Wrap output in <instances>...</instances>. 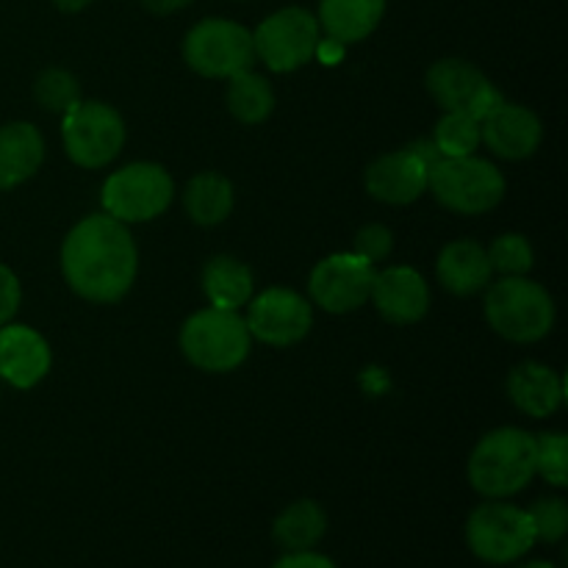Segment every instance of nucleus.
Here are the masks:
<instances>
[{"mask_svg": "<svg viewBox=\"0 0 568 568\" xmlns=\"http://www.w3.org/2000/svg\"><path fill=\"white\" fill-rule=\"evenodd\" d=\"M136 244L125 222L94 214L78 222L61 247V272L75 294L92 303H116L136 277Z\"/></svg>", "mask_w": 568, "mask_h": 568, "instance_id": "f257e3e1", "label": "nucleus"}, {"mask_svg": "<svg viewBox=\"0 0 568 568\" xmlns=\"http://www.w3.org/2000/svg\"><path fill=\"white\" fill-rule=\"evenodd\" d=\"M532 477H536V438L519 427H499L488 433L469 458V483L483 497H514Z\"/></svg>", "mask_w": 568, "mask_h": 568, "instance_id": "f03ea898", "label": "nucleus"}, {"mask_svg": "<svg viewBox=\"0 0 568 568\" xmlns=\"http://www.w3.org/2000/svg\"><path fill=\"white\" fill-rule=\"evenodd\" d=\"M486 316L494 331L516 344L547 336L555 325V303L547 288L525 275H508L486 294Z\"/></svg>", "mask_w": 568, "mask_h": 568, "instance_id": "7ed1b4c3", "label": "nucleus"}, {"mask_svg": "<svg viewBox=\"0 0 568 568\" xmlns=\"http://www.w3.org/2000/svg\"><path fill=\"white\" fill-rule=\"evenodd\" d=\"M427 189L438 203L458 214H486L505 197V178L491 161L464 155V159H438L427 170Z\"/></svg>", "mask_w": 568, "mask_h": 568, "instance_id": "20e7f679", "label": "nucleus"}, {"mask_svg": "<svg viewBox=\"0 0 568 568\" xmlns=\"http://www.w3.org/2000/svg\"><path fill=\"white\" fill-rule=\"evenodd\" d=\"M247 322L236 311L205 308L189 316L181 331V349L197 369L231 372L250 353Z\"/></svg>", "mask_w": 568, "mask_h": 568, "instance_id": "39448f33", "label": "nucleus"}, {"mask_svg": "<svg viewBox=\"0 0 568 568\" xmlns=\"http://www.w3.org/2000/svg\"><path fill=\"white\" fill-rule=\"evenodd\" d=\"M175 194L170 172L159 164L136 161L122 170L111 172L109 181L103 183V209L114 220L125 222H148L164 214Z\"/></svg>", "mask_w": 568, "mask_h": 568, "instance_id": "423d86ee", "label": "nucleus"}, {"mask_svg": "<svg viewBox=\"0 0 568 568\" xmlns=\"http://www.w3.org/2000/svg\"><path fill=\"white\" fill-rule=\"evenodd\" d=\"M64 150L83 170H100L120 155L125 144V122L111 105L78 100L61 120Z\"/></svg>", "mask_w": 568, "mask_h": 568, "instance_id": "0eeeda50", "label": "nucleus"}, {"mask_svg": "<svg viewBox=\"0 0 568 568\" xmlns=\"http://www.w3.org/2000/svg\"><path fill=\"white\" fill-rule=\"evenodd\" d=\"M183 59L205 78H233L255 64L253 33L231 20H203L186 33Z\"/></svg>", "mask_w": 568, "mask_h": 568, "instance_id": "6e6552de", "label": "nucleus"}, {"mask_svg": "<svg viewBox=\"0 0 568 568\" xmlns=\"http://www.w3.org/2000/svg\"><path fill=\"white\" fill-rule=\"evenodd\" d=\"M469 549L486 564H514L536 544V527L527 510L505 503H486L466 521Z\"/></svg>", "mask_w": 568, "mask_h": 568, "instance_id": "1a4fd4ad", "label": "nucleus"}, {"mask_svg": "<svg viewBox=\"0 0 568 568\" xmlns=\"http://www.w3.org/2000/svg\"><path fill=\"white\" fill-rule=\"evenodd\" d=\"M253 44L255 59L264 61L272 72H294L320 50V20L297 6L281 9L255 28Z\"/></svg>", "mask_w": 568, "mask_h": 568, "instance_id": "9d476101", "label": "nucleus"}, {"mask_svg": "<svg viewBox=\"0 0 568 568\" xmlns=\"http://www.w3.org/2000/svg\"><path fill=\"white\" fill-rule=\"evenodd\" d=\"M247 331L258 342L272 347H292L308 336L314 325V311L303 294L292 288H266L250 300Z\"/></svg>", "mask_w": 568, "mask_h": 568, "instance_id": "9b49d317", "label": "nucleus"}, {"mask_svg": "<svg viewBox=\"0 0 568 568\" xmlns=\"http://www.w3.org/2000/svg\"><path fill=\"white\" fill-rule=\"evenodd\" d=\"M375 283V266L355 253L327 255L314 266L308 292L320 308L331 314H347L369 300Z\"/></svg>", "mask_w": 568, "mask_h": 568, "instance_id": "f8f14e48", "label": "nucleus"}, {"mask_svg": "<svg viewBox=\"0 0 568 568\" xmlns=\"http://www.w3.org/2000/svg\"><path fill=\"white\" fill-rule=\"evenodd\" d=\"M427 89L444 111L469 114L483 120L488 111L503 103V94L469 61L444 59L427 70Z\"/></svg>", "mask_w": 568, "mask_h": 568, "instance_id": "ddd939ff", "label": "nucleus"}, {"mask_svg": "<svg viewBox=\"0 0 568 568\" xmlns=\"http://www.w3.org/2000/svg\"><path fill=\"white\" fill-rule=\"evenodd\" d=\"M372 300L381 311L383 320L392 325H414L430 308V288L425 277L410 266H392V270L375 272L372 283Z\"/></svg>", "mask_w": 568, "mask_h": 568, "instance_id": "4468645a", "label": "nucleus"}, {"mask_svg": "<svg viewBox=\"0 0 568 568\" xmlns=\"http://www.w3.org/2000/svg\"><path fill=\"white\" fill-rule=\"evenodd\" d=\"M427 170L430 166L410 148L381 155L366 170V192L388 205H408L427 192Z\"/></svg>", "mask_w": 568, "mask_h": 568, "instance_id": "2eb2a0df", "label": "nucleus"}, {"mask_svg": "<svg viewBox=\"0 0 568 568\" xmlns=\"http://www.w3.org/2000/svg\"><path fill=\"white\" fill-rule=\"evenodd\" d=\"M541 136V120L525 105L505 103V100L480 120V142H486L494 153L510 161L536 153Z\"/></svg>", "mask_w": 568, "mask_h": 568, "instance_id": "dca6fc26", "label": "nucleus"}, {"mask_svg": "<svg viewBox=\"0 0 568 568\" xmlns=\"http://www.w3.org/2000/svg\"><path fill=\"white\" fill-rule=\"evenodd\" d=\"M50 347L26 325L0 327V377L14 388H31L48 375Z\"/></svg>", "mask_w": 568, "mask_h": 568, "instance_id": "f3484780", "label": "nucleus"}, {"mask_svg": "<svg viewBox=\"0 0 568 568\" xmlns=\"http://www.w3.org/2000/svg\"><path fill=\"white\" fill-rule=\"evenodd\" d=\"M438 281L447 292L458 294V297H469L486 288L491 283V261H488L486 247H480L471 239H460V242L447 244L436 261Z\"/></svg>", "mask_w": 568, "mask_h": 568, "instance_id": "a211bd4d", "label": "nucleus"}, {"mask_svg": "<svg viewBox=\"0 0 568 568\" xmlns=\"http://www.w3.org/2000/svg\"><path fill=\"white\" fill-rule=\"evenodd\" d=\"M508 394L532 419H547L564 405V381L544 364H519L508 377Z\"/></svg>", "mask_w": 568, "mask_h": 568, "instance_id": "6ab92c4d", "label": "nucleus"}, {"mask_svg": "<svg viewBox=\"0 0 568 568\" xmlns=\"http://www.w3.org/2000/svg\"><path fill=\"white\" fill-rule=\"evenodd\" d=\"M42 133L31 122H9L0 128V189L26 183L42 166Z\"/></svg>", "mask_w": 568, "mask_h": 568, "instance_id": "aec40b11", "label": "nucleus"}, {"mask_svg": "<svg viewBox=\"0 0 568 568\" xmlns=\"http://www.w3.org/2000/svg\"><path fill=\"white\" fill-rule=\"evenodd\" d=\"M386 0H322L320 26L338 44H353L369 37L383 20Z\"/></svg>", "mask_w": 568, "mask_h": 568, "instance_id": "412c9836", "label": "nucleus"}, {"mask_svg": "<svg viewBox=\"0 0 568 568\" xmlns=\"http://www.w3.org/2000/svg\"><path fill=\"white\" fill-rule=\"evenodd\" d=\"M203 292L211 308L239 311L253 300V272L233 255H216L203 270Z\"/></svg>", "mask_w": 568, "mask_h": 568, "instance_id": "4be33fe9", "label": "nucleus"}, {"mask_svg": "<svg viewBox=\"0 0 568 568\" xmlns=\"http://www.w3.org/2000/svg\"><path fill=\"white\" fill-rule=\"evenodd\" d=\"M233 183L227 181L220 172H200L189 181L186 194H183V203H186L189 216H192L197 225H220L231 216L233 211Z\"/></svg>", "mask_w": 568, "mask_h": 568, "instance_id": "5701e85b", "label": "nucleus"}, {"mask_svg": "<svg viewBox=\"0 0 568 568\" xmlns=\"http://www.w3.org/2000/svg\"><path fill=\"white\" fill-rule=\"evenodd\" d=\"M327 530V516L311 499H300V503L288 505L281 516L275 519V541L288 552H305L314 547Z\"/></svg>", "mask_w": 568, "mask_h": 568, "instance_id": "b1692460", "label": "nucleus"}, {"mask_svg": "<svg viewBox=\"0 0 568 568\" xmlns=\"http://www.w3.org/2000/svg\"><path fill=\"white\" fill-rule=\"evenodd\" d=\"M227 109L244 125H258L275 109V92H272L270 81L255 72H239V75L227 78Z\"/></svg>", "mask_w": 568, "mask_h": 568, "instance_id": "393cba45", "label": "nucleus"}, {"mask_svg": "<svg viewBox=\"0 0 568 568\" xmlns=\"http://www.w3.org/2000/svg\"><path fill=\"white\" fill-rule=\"evenodd\" d=\"M433 144L438 148L442 159H464V155H475V150L480 148V120L469 114H447L438 120L436 136Z\"/></svg>", "mask_w": 568, "mask_h": 568, "instance_id": "a878e982", "label": "nucleus"}, {"mask_svg": "<svg viewBox=\"0 0 568 568\" xmlns=\"http://www.w3.org/2000/svg\"><path fill=\"white\" fill-rule=\"evenodd\" d=\"M33 94H37L39 105L48 111H70L72 105L81 100V89H78V81L67 70H59V67H50L33 83Z\"/></svg>", "mask_w": 568, "mask_h": 568, "instance_id": "bb28decb", "label": "nucleus"}, {"mask_svg": "<svg viewBox=\"0 0 568 568\" xmlns=\"http://www.w3.org/2000/svg\"><path fill=\"white\" fill-rule=\"evenodd\" d=\"M536 475L555 488L568 483V438L564 433H544L536 438Z\"/></svg>", "mask_w": 568, "mask_h": 568, "instance_id": "cd10ccee", "label": "nucleus"}, {"mask_svg": "<svg viewBox=\"0 0 568 568\" xmlns=\"http://www.w3.org/2000/svg\"><path fill=\"white\" fill-rule=\"evenodd\" d=\"M486 253L491 261V270L503 272V275H525L532 266V247L519 233H505V236L494 239Z\"/></svg>", "mask_w": 568, "mask_h": 568, "instance_id": "c85d7f7f", "label": "nucleus"}, {"mask_svg": "<svg viewBox=\"0 0 568 568\" xmlns=\"http://www.w3.org/2000/svg\"><path fill=\"white\" fill-rule=\"evenodd\" d=\"M527 514H530L532 527H536V541L555 544L566 536L568 508H566L564 499H558V497L541 499V503L532 505Z\"/></svg>", "mask_w": 568, "mask_h": 568, "instance_id": "c756f323", "label": "nucleus"}, {"mask_svg": "<svg viewBox=\"0 0 568 568\" xmlns=\"http://www.w3.org/2000/svg\"><path fill=\"white\" fill-rule=\"evenodd\" d=\"M392 247H394V236L388 227L366 225V227H361L358 236H355L353 253L358 255V258L369 261V264H377V261L388 258Z\"/></svg>", "mask_w": 568, "mask_h": 568, "instance_id": "7c9ffc66", "label": "nucleus"}, {"mask_svg": "<svg viewBox=\"0 0 568 568\" xmlns=\"http://www.w3.org/2000/svg\"><path fill=\"white\" fill-rule=\"evenodd\" d=\"M20 308V281L6 264H0V327Z\"/></svg>", "mask_w": 568, "mask_h": 568, "instance_id": "2f4dec72", "label": "nucleus"}, {"mask_svg": "<svg viewBox=\"0 0 568 568\" xmlns=\"http://www.w3.org/2000/svg\"><path fill=\"white\" fill-rule=\"evenodd\" d=\"M272 568H336L333 560H327L325 555H316V552H288L286 558L277 560Z\"/></svg>", "mask_w": 568, "mask_h": 568, "instance_id": "473e14b6", "label": "nucleus"}, {"mask_svg": "<svg viewBox=\"0 0 568 568\" xmlns=\"http://www.w3.org/2000/svg\"><path fill=\"white\" fill-rule=\"evenodd\" d=\"M189 3H192V0H142L144 9L153 11V14H172V11L186 9Z\"/></svg>", "mask_w": 568, "mask_h": 568, "instance_id": "72a5a7b5", "label": "nucleus"}, {"mask_svg": "<svg viewBox=\"0 0 568 568\" xmlns=\"http://www.w3.org/2000/svg\"><path fill=\"white\" fill-rule=\"evenodd\" d=\"M53 3L59 6L61 11H81V9H87L92 0H53Z\"/></svg>", "mask_w": 568, "mask_h": 568, "instance_id": "f704fd0d", "label": "nucleus"}, {"mask_svg": "<svg viewBox=\"0 0 568 568\" xmlns=\"http://www.w3.org/2000/svg\"><path fill=\"white\" fill-rule=\"evenodd\" d=\"M521 568H558V566L547 564V560H532V564H527V566H521Z\"/></svg>", "mask_w": 568, "mask_h": 568, "instance_id": "c9c22d12", "label": "nucleus"}]
</instances>
